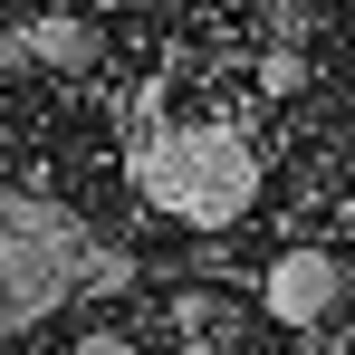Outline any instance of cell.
I'll use <instances>...</instances> for the list:
<instances>
[{
	"mask_svg": "<svg viewBox=\"0 0 355 355\" xmlns=\"http://www.w3.org/2000/svg\"><path fill=\"white\" fill-rule=\"evenodd\" d=\"M77 269H87V231H77V211L29 202V192H0V327L58 307Z\"/></svg>",
	"mask_w": 355,
	"mask_h": 355,
	"instance_id": "7a4b0ae2",
	"label": "cell"
},
{
	"mask_svg": "<svg viewBox=\"0 0 355 355\" xmlns=\"http://www.w3.org/2000/svg\"><path fill=\"white\" fill-rule=\"evenodd\" d=\"M336 307H346V259H336V250H279V259H269V279H259V317H269V327L307 336V327H327Z\"/></svg>",
	"mask_w": 355,
	"mask_h": 355,
	"instance_id": "3957f363",
	"label": "cell"
},
{
	"mask_svg": "<svg viewBox=\"0 0 355 355\" xmlns=\"http://www.w3.org/2000/svg\"><path fill=\"white\" fill-rule=\"evenodd\" d=\"M67 355H144V346H135V336H116V327H96V336H77Z\"/></svg>",
	"mask_w": 355,
	"mask_h": 355,
	"instance_id": "52a82bcc",
	"label": "cell"
},
{
	"mask_svg": "<svg viewBox=\"0 0 355 355\" xmlns=\"http://www.w3.org/2000/svg\"><path fill=\"white\" fill-rule=\"evenodd\" d=\"M231 327H240V307H231V297H182V336H192V346H221Z\"/></svg>",
	"mask_w": 355,
	"mask_h": 355,
	"instance_id": "5b68a950",
	"label": "cell"
},
{
	"mask_svg": "<svg viewBox=\"0 0 355 355\" xmlns=\"http://www.w3.org/2000/svg\"><path fill=\"white\" fill-rule=\"evenodd\" d=\"M19 58H39L49 77H87V67H96V19H77V10H39V19L19 29Z\"/></svg>",
	"mask_w": 355,
	"mask_h": 355,
	"instance_id": "277c9868",
	"label": "cell"
},
{
	"mask_svg": "<svg viewBox=\"0 0 355 355\" xmlns=\"http://www.w3.org/2000/svg\"><path fill=\"white\" fill-rule=\"evenodd\" d=\"M259 87H269V96H297V87H307V58H297V49H269V58H259Z\"/></svg>",
	"mask_w": 355,
	"mask_h": 355,
	"instance_id": "8992f818",
	"label": "cell"
},
{
	"mask_svg": "<svg viewBox=\"0 0 355 355\" xmlns=\"http://www.w3.org/2000/svg\"><path fill=\"white\" fill-rule=\"evenodd\" d=\"M144 192H154V211H173L192 231H221V221H240L259 202V154L231 125H173L144 154Z\"/></svg>",
	"mask_w": 355,
	"mask_h": 355,
	"instance_id": "6da1fadb",
	"label": "cell"
}]
</instances>
